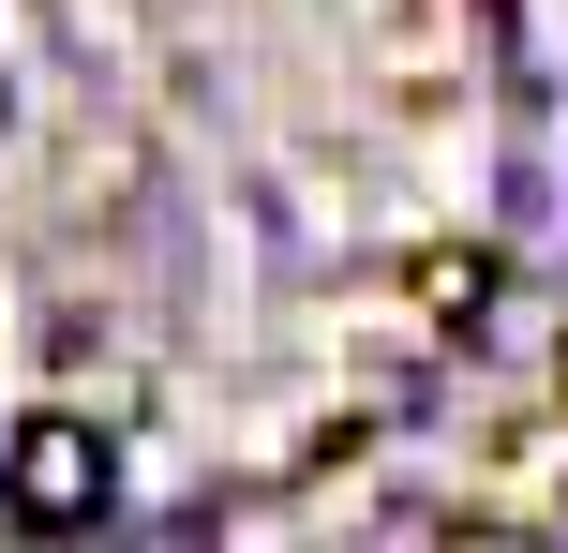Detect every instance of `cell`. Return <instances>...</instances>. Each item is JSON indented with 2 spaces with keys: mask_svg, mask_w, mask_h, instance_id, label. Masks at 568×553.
I'll use <instances>...</instances> for the list:
<instances>
[{
  "mask_svg": "<svg viewBox=\"0 0 568 553\" xmlns=\"http://www.w3.org/2000/svg\"><path fill=\"white\" fill-rule=\"evenodd\" d=\"M0 509L16 524H105L120 509V449L90 434V419H16V449H0Z\"/></svg>",
  "mask_w": 568,
  "mask_h": 553,
  "instance_id": "obj_1",
  "label": "cell"
},
{
  "mask_svg": "<svg viewBox=\"0 0 568 553\" xmlns=\"http://www.w3.org/2000/svg\"><path fill=\"white\" fill-rule=\"evenodd\" d=\"M419 299H434V315L464 329V315H479V299H494V255H434V269H419Z\"/></svg>",
  "mask_w": 568,
  "mask_h": 553,
  "instance_id": "obj_2",
  "label": "cell"
}]
</instances>
